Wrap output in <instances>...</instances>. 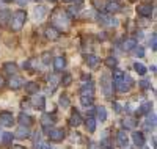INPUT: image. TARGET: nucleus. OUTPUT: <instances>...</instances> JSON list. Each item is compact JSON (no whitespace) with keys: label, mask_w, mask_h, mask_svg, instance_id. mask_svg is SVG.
<instances>
[{"label":"nucleus","mask_w":157,"mask_h":149,"mask_svg":"<svg viewBox=\"0 0 157 149\" xmlns=\"http://www.w3.org/2000/svg\"><path fill=\"white\" fill-rule=\"evenodd\" d=\"M60 82L64 85V86H68V85H71L72 83V75L71 74H64L61 78H60Z\"/></svg>","instance_id":"473e14b6"},{"label":"nucleus","mask_w":157,"mask_h":149,"mask_svg":"<svg viewBox=\"0 0 157 149\" xmlns=\"http://www.w3.org/2000/svg\"><path fill=\"white\" fill-rule=\"evenodd\" d=\"M137 47V39L135 38H127L124 39V43H123V49L126 52H130V50H134Z\"/></svg>","instance_id":"2eb2a0df"},{"label":"nucleus","mask_w":157,"mask_h":149,"mask_svg":"<svg viewBox=\"0 0 157 149\" xmlns=\"http://www.w3.org/2000/svg\"><path fill=\"white\" fill-rule=\"evenodd\" d=\"M155 43H157V38H155V33H152V36H151V47H152V50H155V49H157Z\"/></svg>","instance_id":"ea45409f"},{"label":"nucleus","mask_w":157,"mask_h":149,"mask_svg":"<svg viewBox=\"0 0 157 149\" xmlns=\"http://www.w3.org/2000/svg\"><path fill=\"white\" fill-rule=\"evenodd\" d=\"M49 2H55V0H49Z\"/></svg>","instance_id":"603ef678"},{"label":"nucleus","mask_w":157,"mask_h":149,"mask_svg":"<svg viewBox=\"0 0 157 149\" xmlns=\"http://www.w3.org/2000/svg\"><path fill=\"white\" fill-rule=\"evenodd\" d=\"M49 138H50V141H54V143H60V141H63V138H64V130L63 129H49Z\"/></svg>","instance_id":"20e7f679"},{"label":"nucleus","mask_w":157,"mask_h":149,"mask_svg":"<svg viewBox=\"0 0 157 149\" xmlns=\"http://www.w3.org/2000/svg\"><path fill=\"white\" fill-rule=\"evenodd\" d=\"M35 149H50V146L47 144V143H36V146H35Z\"/></svg>","instance_id":"4c0bfd02"},{"label":"nucleus","mask_w":157,"mask_h":149,"mask_svg":"<svg viewBox=\"0 0 157 149\" xmlns=\"http://www.w3.org/2000/svg\"><path fill=\"white\" fill-rule=\"evenodd\" d=\"M25 86V91H27L29 94H36L38 93V83H35V82H29V83H25L24 85Z\"/></svg>","instance_id":"393cba45"},{"label":"nucleus","mask_w":157,"mask_h":149,"mask_svg":"<svg viewBox=\"0 0 157 149\" xmlns=\"http://www.w3.org/2000/svg\"><path fill=\"white\" fill-rule=\"evenodd\" d=\"M101 86H102V91L107 97H112V80H110V75L109 74H102L101 77Z\"/></svg>","instance_id":"7ed1b4c3"},{"label":"nucleus","mask_w":157,"mask_h":149,"mask_svg":"<svg viewBox=\"0 0 157 149\" xmlns=\"http://www.w3.org/2000/svg\"><path fill=\"white\" fill-rule=\"evenodd\" d=\"M82 2H83V0H75V3H77V5H80Z\"/></svg>","instance_id":"09e8293b"},{"label":"nucleus","mask_w":157,"mask_h":149,"mask_svg":"<svg viewBox=\"0 0 157 149\" xmlns=\"http://www.w3.org/2000/svg\"><path fill=\"white\" fill-rule=\"evenodd\" d=\"M3 71L8 74H16L17 72V66L14 63H5L3 64Z\"/></svg>","instance_id":"bb28decb"},{"label":"nucleus","mask_w":157,"mask_h":149,"mask_svg":"<svg viewBox=\"0 0 157 149\" xmlns=\"http://www.w3.org/2000/svg\"><path fill=\"white\" fill-rule=\"evenodd\" d=\"M118 144H120L121 147H126L129 144V137H127V132L124 129L118 132Z\"/></svg>","instance_id":"4468645a"},{"label":"nucleus","mask_w":157,"mask_h":149,"mask_svg":"<svg viewBox=\"0 0 157 149\" xmlns=\"http://www.w3.org/2000/svg\"><path fill=\"white\" fill-rule=\"evenodd\" d=\"M66 66V60H64L63 57H57L54 60V67H55V71H63V67Z\"/></svg>","instance_id":"b1692460"},{"label":"nucleus","mask_w":157,"mask_h":149,"mask_svg":"<svg viewBox=\"0 0 157 149\" xmlns=\"http://www.w3.org/2000/svg\"><path fill=\"white\" fill-rule=\"evenodd\" d=\"M43 63H46V64L50 63V53L49 52H44L43 53Z\"/></svg>","instance_id":"58836bf2"},{"label":"nucleus","mask_w":157,"mask_h":149,"mask_svg":"<svg viewBox=\"0 0 157 149\" xmlns=\"http://www.w3.org/2000/svg\"><path fill=\"white\" fill-rule=\"evenodd\" d=\"M123 127L127 130V129H135L137 127V121H135V118H132V116H126L124 119H123Z\"/></svg>","instance_id":"6ab92c4d"},{"label":"nucleus","mask_w":157,"mask_h":149,"mask_svg":"<svg viewBox=\"0 0 157 149\" xmlns=\"http://www.w3.org/2000/svg\"><path fill=\"white\" fill-rule=\"evenodd\" d=\"M10 149H25V147H24V146H19V144H13Z\"/></svg>","instance_id":"a18cd8bd"},{"label":"nucleus","mask_w":157,"mask_h":149,"mask_svg":"<svg viewBox=\"0 0 157 149\" xmlns=\"http://www.w3.org/2000/svg\"><path fill=\"white\" fill-rule=\"evenodd\" d=\"M3 2H5V3H10V2H13V0H3Z\"/></svg>","instance_id":"3c124183"},{"label":"nucleus","mask_w":157,"mask_h":149,"mask_svg":"<svg viewBox=\"0 0 157 149\" xmlns=\"http://www.w3.org/2000/svg\"><path fill=\"white\" fill-rule=\"evenodd\" d=\"M58 82H60V77H58V75H50V77H49V88H50V91L57 88Z\"/></svg>","instance_id":"c85d7f7f"},{"label":"nucleus","mask_w":157,"mask_h":149,"mask_svg":"<svg viewBox=\"0 0 157 149\" xmlns=\"http://www.w3.org/2000/svg\"><path fill=\"white\" fill-rule=\"evenodd\" d=\"M105 11L109 14H115V13L121 11V3L116 2V0H110V2L105 3Z\"/></svg>","instance_id":"6e6552de"},{"label":"nucleus","mask_w":157,"mask_h":149,"mask_svg":"<svg viewBox=\"0 0 157 149\" xmlns=\"http://www.w3.org/2000/svg\"><path fill=\"white\" fill-rule=\"evenodd\" d=\"M16 2H17L19 5H25V3H27V2H29V0H16Z\"/></svg>","instance_id":"de8ad7c7"},{"label":"nucleus","mask_w":157,"mask_h":149,"mask_svg":"<svg viewBox=\"0 0 157 149\" xmlns=\"http://www.w3.org/2000/svg\"><path fill=\"white\" fill-rule=\"evenodd\" d=\"M135 53H137V57H143L145 55V49L143 47H135Z\"/></svg>","instance_id":"a19ab883"},{"label":"nucleus","mask_w":157,"mask_h":149,"mask_svg":"<svg viewBox=\"0 0 157 149\" xmlns=\"http://www.w3.org/2000/svg\"><path fill=\"white\" fill-rule=\"evenodd\" d=\"M27 21V14H25L24 10H17L13 13V16H10V27L13 32H19L22 30V27Z\"/></svg>","instance_id":"f257e3e1"},{"label":"nucleus","mask_w":157,"mask_h":149,"mask_svg":"<svg viewBox=\"0 0 157 149\" xmlns=\"http://www.w3.org/2000/svg\"><path fill=\"white\" fill-rule=\"evenodd\" d=\"M124 75H126V74H124L123 71L116 69V71L113 72V83H112V85H115V86H116L118 83H121V82H123V78H124Z\"/></svg>","instance_id":"5701e85b"},{"label":"nucleus","mask_w":157,"mask_h":149,"mask_svg":"<svg viewBox=\"0 0 157 149\" xmlns=\"http://www.w3.org/2000/svg\"><path fill=\"white\" fill-rule=\"evenodd\" d=\"M14 137H16V138H21V140H24V138H29V137H30V130H29V127L19 126V127L16 129Z\"/></svg>","instance_id":"ddd939ff"},{"label":"nucleus","mask_w":157,"mask_h":149,"mask_svg":"<svg viewBox=\"0 0 157 149\" xmlns=\"http://www.w3.org/2000/svg\"><path fill=\"white\" fill-rule=\"evenodd\" d=\"M96 116H98V119L101 121V123H104V121L107 119V110H105V107L99 105V107L96 108Z\"/></svg>","instance_id":"4be33fe9"},{"label":"nucleus","mask_w":157,"mask_h":149,"mask_svg":"<svg viewBox=\"0 0 157 149\" xmlns=\"http://www.w3.org/2000/svg\"><path fill=\"white\" fill-rule=\"evenodd\" d=\"M13 123H14L13 113H10V112H2V113H0V126L11 127V126H13Z\"/></svg>","instance_id":"39448f33"},{"label":"nucleus","mask_w":157,"mask_h":149,"mask_svg":"<svg viewBox=\"0 0 157 149\" xmlns=\"http://www.w3.org/2000/svg\"><path fill=\"white\" fill-rule=\"evenodd\" d=\"M36 2H39V0H36Z\"/></svg>","instance_id":"864d4df0"},{"label":"nucleus","mask_w":157,"mask_h":149,"mask_svg":"<svg viewBox=\"0 0 157 149\" xmlns=\"http://www.w3.org/2000/svg\"><path fill=\"white\" fill-rule=\"evenodd\" d=\"M60 36H61V33L55 27H47L46 29V38L50 39V41H57V39H60Z\"/></svg>","instance_id":"1a4fd4ad"},{"label":"nucleus","mask_w":157,"mask_h":149,"mask_svg":"<svg viewBox=\"0 0 157 149\" xmlns=\"http://www.w3.org/2000/svg\"><path fill=\"white\" fill-rule=\"evenodd\" d=\"M35 63H36V60H35V58H32V60H29L27 63H25L24 66L27 67V69H29L30 72H35Z\"/></svg>","instance_id":"e433bc0d"},{"label":"nucleus","mask_w":157,"mask_h":149,"mask_svg":"<svg viewBox=\"0 0 157 149\" xmlns=\"http://www.w3.org/2000/svg\"><path fill=\"white\" fill-rule=\"evenodd\" d=\"M54 123H55V116H54V115H50V113H44V115L41 116V124H43L44 127H50Z\"/></svg>","instance_id":"dca6fc26"},{"label":"nucleus","mask_w":157,"mask_h":149,"mask_svg":"<svg viewBox=\"0 0 157 149\" xmlns=\"http://www.w3.org/2000/svg\"><path fill=\"white\" fill-rule=\"evenodd\" d=\"M24 85H25V80H24V77H21V75H14V77H11V80H10L11 90H19V88H22Z\"/></svg>","instance_id":"9d476101"},{"label":"nucleus","mask_w":157,"mask_h":149,"mask_svg":"<svg viewBox=\"0 0 157 149\" xmlns=\"http://www.w3.org/2000/svg\"><path fill=\"white\" fill-rule=\"evenodd\" d=\"M3 86H5V78L0 75V88H3Z\"/></svg>","instance_id":"49530a36"},{"label":"nucleus","mask_w":157,"mask_h":149,"mask_svg":"<svg viewBox=\"0 0 157 149\" xmlns=\"http://www.w3.org/2000/svg\"><path fill=\"white\" fill-rule=\"evenodd\" d=\"M60 105H61L63 108H68V107L71 105V102H69V97L66 96V94H63V96L60 97Z\"/></svg>","instance_id":"f704fd0d"},{"label":"nucleus","mask_w":157,"mask_h":149,"mask_svg":"<svg viewBox=\"0 0 157 149\" xmlns=\"http://www.w3.org/2000/svg\"><path fill=\"white\" fill-rule=\"evenodd\" d=\"M6 21H10V13L8 11H0V25H6Z\"/></svg>","instance_id":"2f4dec72"},{"label":"nucleus","mask_w":157,"mask_h":149,"mask_svg":"<svg viewBox=\"0 0 157 149\" xmlns=\"http://www.w3.org/2000/svg\"><path fill=\"white\" fill-rule=\"evenodd\" d=\"M137 13L143 17H148V16L152 14V5L151 3H140L137 6Z\"/></svg>","instance_id":"423d86ee"},{"label":"nucleus","mask_w":157,"mask_h":149,"mask_svg":"<svg viewBox=\"0 0 157 149\" xmlns=\"http://www.w3.org/2000/svg\"><path fill=\"white\" fill-rule=\"evenodd\" d=\"M132 141L137 147H143L145 146V137H143L141 132H134L132 133Z\"/></svg>","instance_id":"f8f14e48"},{"label":"nucleus","mask_w":157,"mask_h":149,"mask_svg":"<svg viewBox=\"0 0 157 149\" xmlns=\"http://www.w3.org/2000/svg\"><path fill=\"white\" fill-rule=\"evenodd\" d=\"M116 64H118V60L115 58V57H109V58H105V66L107 67H116Z\"/></svg>","instance_id":"72a5a7b5"},{"label":"nucleus","mask_w":157,"mask_h":149,"mask_svg":"<svg viewBox=\"0 0 157 149\" xmlns=\"http://www.w3.org/2000/svg\"><path fill=\"white\" fill-rule=\"evenodd\" d=\"M85 126H86V130H88L90 133H93V132L96 130V119H94V118H88V119L85 121Z\"/></svg>","instance_id":"a878e982"},{"label":"nucleus","mask_w":157,"mask_h":149,"mask_svg":"<svg viewBox=\"0 0 157 149\" xmlns=\"http://www.w3.org/2000/svg\"><path fill=\"white\" fill-rule=\"evenodd\" d=\"M69 124L72 126V127H78L82 124V116H80V113L78 112H72V115H71V118H69Z\"/></svg>","instance_id":"a211bd4d"},{"label":"nucleus","mask_w":157,"mask_h":149,"mask_svg":"<svg viewBox=\"0 0 157 149\" xmlns=\"http://www.w3.org/2000/svg\"><path fill=\"white\" fill-rule=\"evenodd\" d=\"M19 123H21V126H24V127H30L32 124H33V118L30 116V115H27V113H21L19 115Z\"/></svg>","instance_id":"9b49d317"},{"label":"nucleus","mask_w":157,"mask_h":149,"mask_svg":"<svg viewBox=\"0 0 157 149\" xmlns=\"http://www.w3.org/2000/svg\"><path fill=\"white\" fill-rule=\"evenodd\" d=\"M80 102H82V105L88 107L93 104V96H80Z\"/></svg>","instance_id":"c9c22d12"},{"label":"nucleus","mask_w":157,"mask_h":149,"mask_svg":"<svg viewBox=\"0 0 157 149\" xmlns=\"http://www.w3.org/2000/svg\"><path fill=\"white\" fill-rule=\"evenodd\" d=\"M52 21L54 24H60V29L66 30L69 27V21H71V16L68 14V11H63V10H58L54 13V16H52Z\"/></svg>","instance_id":"f03ea898"},{"label":"nucleus","mask_w":157,"mask_h":149,"mask_svg":"<svg viewBox=\"0 0 157 149\" xmlns=\"http://www.w3.org/2000/svg\"><path fill=\"white\" fill-rule=\"evenodd\" d=\"M85 63H86L90 67H93V69H94V67H98V66H99L101 60H99L96 55H86V57H85Z\"/></svg>","instance_id":"412c9836"},{"label":"nucleus","mask_w":157,"mask_h":149,"mask_svg":"<svg viewBox=\"0 0 157 149\" xmlns=\"http://www.w3.org/2000/svg\"><path fill=\"white\" fill-rule=\"evenodd\" d=\"M134 69H135V72H137L138 75H145L146 71H148V69H146V66H145V64H141V63H138V61L134 63Z\"/></svg>","instance_id":"cd10ccee"},{"label":"nucleus","mask_w":157,"mask_h":149,"mask_svg":"<svg viewBox=\"0 0 157 149\" xmlns=\"http://www.w3.org/2000/svg\"><path fill=\"white\" fill-rule=\"evenodd\" d=\"M113 107H115V112H121V108H120L121 105L118 104V102H115V104H113Z\"/></svg>","instance_id":"37998d69"},{"label":"nucleus","mask_w":157,"mask_h":149,"mask_svg":"<svg viewBox=\"0 0 157 149\" xmlns=\"http://www.w3.org/2000/svg\"><path fill=\"white\" fill-rule=\"evenodd\" d=\"M88 149H99V146H98L96 143H90V146H88Z\"/></svg>","instance_id":"c03bdc74"},{"label":"nucleus","mask_w":157,"mask_h":149,"mask_svg":"<svg viewBox=\"0 0 157 149\" xmlns=\"http://www.w3.org/2000/svg\"><path fill=\"white\" fill-rule=\"evenodd\" d=\"M99 19H101V22H102L104 25H109V27H115V25H118V22H116L115 19H112V17H105V16H99Z\"/></svg>","instance_id":"c756f323"},{"label":"nucleus","mask_w":157,"mask_h":149,"mask_svg":"<svg viewBox=\"0 0 157 149\" xmlns=\"http://www.w3.org/2000/svg\"><path fill=\"white\" fill-rule=\"evenodd\" d=\"M151 108H152V104L149 102V101H143L141 104H140V107H138V115H146V113H149L151 112Z\"/></svg>","instance_id":"f3484780"},{"label":"nucleus","mask_w":157,"mask_h":149,"mask_svg":"<svg viewBox=\"0 0 157 149\" xmlns=\"http://www.w3.org/2000/svg\"><path fill=\"white\" fill-rule=\"evenodd\" d=\"M69 2H72V0H63V3H69Z\"/></svg>","instance_id":"8fccbe9b"},{"label":"nucleus","mask_w":157,"mask_h":149,"mask_svg":"<svg viewBox=\"0 0 157 149\" xmlns=\"http://www.w3.org/2000/svg\"><path fill=\"white\" fill-rule=\"evenodd\" d=\"M94 94V88H93V83H85L82 88H80V96H93Z\"/></svg>","instance_id":"aec40b11"},{"label":"nucleus","mask_w":157,"mask_h":149,"mask_svg":"<svg viewBox=\"0 0 157 149\" xmlns=\"http://www.w3.org/2000/svg\"><path fill=\"white\" fill-rule=\"evenodd\" d=\"M140 86H141L143 90H146V88H149V82H148V80H141V82H140Z\"/></svg>","instance_id":"79ce46f5"},{"label":"nucleus","mask_w":157,"mask_h":149,"mask_svg":"<svg viewBox=\"0 0 157 149\" xmlns=\"http://www.w3.org/2000/svg\"><path fill=\"white\" fill-rule=\"evenodd\" d=\"M13 137H14L13 133H10V132H5V133L2 135V143H3L5 146H10V144L13 143Z\"/></svg>","instance_id":"7c9ffc66"},{"label":"nucleus","mask_w":157,"mask_h":149,"mask_svg":"<svg viewBox=\"0 0 157 149\" xmlns=\"http://www.w3.org/2000/svg\"><path fill=\"white\" fill-rule=\"evenodd\" d=\"M32 105L36 108V110H44V108H46V99H44V96H39V94L33 96L32 97Z\"/></svg>","instance_id":"0eeeda50"}]
</instances>
